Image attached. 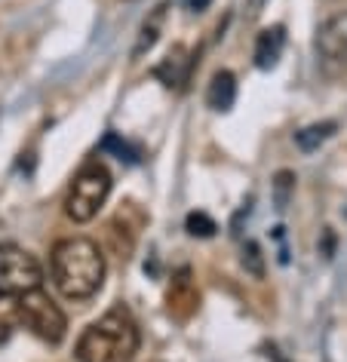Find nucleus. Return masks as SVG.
Segmentation results:
<instances>
[{
    "instance_id": "nucleus-9",
    "label": "nucleus",
    "mask_w": 347,
    "mask_h": 362,
    "mask_svg": "<svg viewBox=\"0 0 347 362\" xmlns=\"http://www.w3.org/2000/svg\"><path fill=\"white\" fill-rule=\"evenodd\" d=\"M283 47H286V31H283V25L264 28L258 34V43H255V65H258L261 71L273 68L283 56Z\"/></svg>"
},
{
    "instance_id": "nucleus-8",
    "label": "nucleus",
    "mask_w": 347,
    "mask_h": 362,
    "mask_svg": "<svg viewBox=\"0 0 347 362\" xmlns=\"http://www.w3.org/2000/svg\"><path fill=\"white\" fill-rule=\"evenodd\" d=\"M190 68H194V59H190V52L185 47H172L169 56L163 59V65L154 71V74H157L169 89H185L188 77H190Z\"/></svg>"
},
{
    "instance_id": "nucleus-15",
    "label": "nucleus",
    "mask_w": 347,
    "mask_h": 362,
    "mask_svg": "<svg viewBox=\"0 0 347 362\" xmlns=\"http://www.w3.org/2000/svg\"><path fill=\"white\" fill-rule=\"evenodd\" d=\"M218 228H215V221L209 218L206 212H190L188 215V233L190 237H212Z\"/></svg>"
},
{
    "instance_id": "nucleus-14",
    "label": "nucleus",
    "mask_w": 347,
    "mask_h": 362,
    "mask_svg": "<svg viewBox=\"0 0 347 362\" xmlns=\"http://www.w3.org/2000/svg\"><path fill=\"white\" fill-rule=\"evenodd\" d=\"M102 148H105V151H114L117 157H120V160H126V163H135V160H139V151H135L130 141H123L120 135H114V132H111V135H105Z\"/></svg>"
},
{
    "instance_id": "nucleus-6",
    "label": "nucleus",
    "mask_w": 347,
    "mask_h": 362,
    "mask_svg": "<svg viewBox=\"0 0 347 362\" xmlns=\"http://www.w3.org/2000/svg\"><path fill=\"white\" fill-rule=\"evenodd\" d=\"M317 62L329 80L347 77V13L323 22L317 34Z\"/></svg>"
},
{
    "instance_id": "nucleus-13",
    "label": "nucleus",
    "mask_w": 347,
    "mask_h": 362,
    "mask_svg": "<svg viewBox=\"0 0 347 362\" xmlns=\"http://www.w3.org/2000/svg\"><path fill=\"white\" fill-rule=\"evenodd\" d=\"M332 132H335V123L332 120H329V123H317V126H307V129H301L295 135V141H298L301 151H317Z\"/></svg>"
},
{
    "instance_id": "nucleus-18",
    "label": "nucleus",
    "mask_w": 347,
    "mask_h": 362,
    "mask_svg": "<svg viewBox=\"0 0 347 362\" xmlns=\"http://www.w3.org/2000/svg\"><path fill=\"white\" fill-rule=\"evenodd\" d=\"M209 4H212V0H188V6L194 13H203V10H209Z\"/></svg>"
},
{
    "instance_id": "nucleus-12",
    "label": "nucleus",
    "mask_w": 347,
    "mask_h": 362,
    "mask_svg": "<svg viewBox=\"0 0 347 362\" xmlns=\"http://www.w3.org/2000/svg\"><path fill=\"white\" fill-rule=\"evenodd\" d=\"M16 325H19V295H0V344L10 341Z\"/></svg>"
},
{
    "instance_id": "nucleus-1",
    "label": "nucleus",
    "mask_w": 347,
    "mask_h": 362,
    "mask_svg": "<svg viewBox=\"0 0 347 362\" xmlns=\"http://www.w3.org/2000/svg\"><path fill=\"white\" fill-rule=\"evenodd\" d=\"M52 283L65 298H93L105 283V255L93 240L71 237L59 240L50 258Z\"/></svg>"
},
{
    "instance_id": "nucleus-5",
    "label": "nucleus",
    "mask_w": 347,
    "mask_h": 362,
    "mask_svg": "<svg viewBox=\"0 0 347 362\" xmlns=\"http://www.w3.org/2000/svg\"><path fill=\"white\" fill-rule=\"evenodd\" d=\"M40 261L16 243H0V295H25L40 288Z\"/></svg>"
},
{
    "instance_id": "nucleus-11",
    "label": "nucleus",
    "mask_w": 347,
    "mask_h": 362,
    "mask_svg": "<svg viewBox=\"0 0 347 362\" xmlns=\"http://www.w3.org/2000/svg\"><path fill=\"white\" fill-rule=\"evenodd\" d=\"M166 10H169V4H160V6H154L151 16L142 22V34H139V43H135V49H132V56L139 59L144 56L154 43H157L160 37V31H163V22H166Z\"/></svg>"
},
{
    "instance_id": "nucleus-10",
    "label": "nucleus",
    "mask_w": 347,
    "mask_h": 362,
    "mask_svg": "<svg viewBox=\"0 0 347 362\" xmlns=\"http://www.w3.org/2000/svg\"><path fill=\"white\" fill-rule=\"evenodd\" d=\"M206 102L212 111H231L234 102H237V80L231 71H218L209 83V93H206Z\"/></svg>"
},
{
    "instance_id": "nucleus-3",
    "label": "nucleus",
    "mask_w": 347,
    "mask_h": 362,
    "mask_svg": "<svg viewBox=\"0 0 347 362\" xmlns=\"http://www.w3.org/2000/svg\"><path fill=\"white\" fill-rule=\"evenodd\" d=\"M108 194H111V172H108L98 160L86 163V166L74 175L71 187H68V197H65L68 218H74L80 224L93 221L98 215V209L105 206Z\"/></svg>"
},
{
    "instance_id": "nucleus-2",
    "label": "nucleus",
    "mask_w": 347,
    "mask_h": 362,
    "mask_svg": "<svg viewBox=\"0 0 347 362\" xmlns=\"http://www.w3.org/2000/svg\"><path fill=\"white\" fill-rule=\"evenodd\" d=\"M139 350V325L123 304L111 307L77 341L80 362H132Z\"/></svg>"
},
{
    "instance_id": "nucleus-7",
    "label": "nucleus",
    "mask_w": 347,
    "mask_h": 362,
    "mask_svg": "<svg viewBox=\"0 0 347 362\" xmlns=\"http://www.w3.org/2000/svg\"><path fill=\"white\" fill-rule=\"evenodd\" d=\"M197 307H200V292H197L194 279H190V270L185 267L172 276V283L166 288V310L172 320L188 322L197 313Z\"/></svg>"
},
{
    "instance_id": "nucleus-16",
    "label": "nucleus",
    "mask_w": 347,
    "mask_h": 362,
    "mask_svg": "<svg viewBox=\"0 0 347 362\" xmlns=\"http://www.w3.org/2000/svg\"><path fill=\"white\" fill-rule=\"evenodd\" d=\"M243 267L249 270L255 279L264 276V264H261V249H258V243H246V246H243Z\"/></svg>"
},
{
    "instance_id": "nucleus-4",
    "label": "nucleus",
    "mask_w": 347,
    "mask_h": 362,
    "mask_svg": "<svg viewBox=\"0 0 347 362\" xmlns=\"http://www.w3.org/2000/svg\"><path fill=\"white\" fill-rule=\"evenodd\" d=\"M19 325H25L31 334H38L47 344H62L68 332V320L62 313V307L43 288L19 295Z\"/></svg>"
},
{
    "instance_id": "nucleus-17",
    "label": "nucleus",
    "mask_w": 347,
    "mask_h": 362,
    "mask_svg": "<svg viewBox=\"0 0 347 362\" xmlns=\"http://www.w3.org/2000/svg\"><path fill=\"white\" fill-rule=\"evenodd\" d=\"M292 185H295L292 172H280V175H277V206H280V209H283V206H286V200H289Z\"/></svg>"
},
{
    "instance_id": "nucleus-19",
    "label": "nucleus",
    "mask_w": 347,
    "mask_h": 362,
    "mask_svg": "<svg viewBox=\"0 0 347 362\" xmlns=\"http://www.w3.org/2000/svg\"><path fill=\"white\" fill-rule=\"evenodd\" d=\"M261 4H264V0H252V10L258 13V6H261Z\"/></svg>"
}]
</instances>
